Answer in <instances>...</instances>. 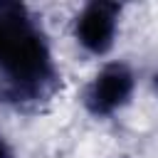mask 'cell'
<instances>
[{
    "label": "cell",
    "mask_w": 158,
    "mask_h": 158,
    "mask_svg": "<svg viewBox=\"0 0 158 158\" xmlns=\"http://www.w3.org/2000/svg\"><path fill=\"white\" fill-rule=\"evenodd\" d=\"M62 89V74L40 17L25 2H0V106L42 111Z\"/></svg>",
    "instance_id": "6da1fadb"
},
{
    "label": "cell",
    "mask_w": 158,
    "mask_h": 158,
    "mask_svg": "<svg viewBox=\"0 0 158 158\" xmlns=\"http://www.w3.org/2000/svg\"><path fill=\"white\" fill-rule=\"evenodd\" d=\"M136 91V74L126 62H106L101 64L94 77L86 81L84 91H81V104L84 111L99 121L114 118L116 114H121Z\"/></svg>",
    "instance_id": "7a4b0ae2"
},
{
    "label": "cell",
    "mask_w": 158,
    "mask_h": 158,
    "mask_svg": "<svg viewBox=\"0 0 158 158\" xmlns=\"http://www.w3.org/2000/svg\"><path fill=\"white\" fill-rule=\"evenodd\" d=\"M123 7L109 0H91L79 7L72 22V37L77 47L89 57H106L118 37Z\"/></svg>",
    "instance_id": "3957f363"
},
{
    "label": "cell",
    "mask_w": 158,
    "mask_h": 158,
    "mask_svg": "<svg viewBox=\"0 0 158 158\" xmlns=\"http://www.w3.org/2000/svg\"><path fill=\"white\" fill-rule=\"evenodd\" d=\"M0 158H15V151H12V146H10V141L0 133Z\"/></svg>",
    "instance_id": "277c9868"
},
{
    "label": "cell",
    "mask_w": 158,
    "mask_h": 158,
    "mask_svg": "<svg viewBox=\"0 0 158 158\" xmlns=\"http://www.w3.org/2000/svg\"><path fill=\"white\" fill-rule=\"evenodd\" d=\"M121 158H128V156H121Z\"/></svg>",
    "instance_id": "5b68a950"
}]
</instances>
